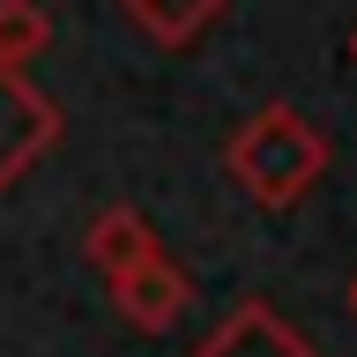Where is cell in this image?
<instances>
[{"label": "cell", "mask_w": 357, "mask_h": 357, "mask_svg": "<svg viewBox=\"0 0 357 357\" xmlns=\"http://www.w3.org/2000/svg\"><path fill=\"white\" fill-rule=\"evenodd\" d=\"M223 172L238 186L245 201H261V208H298V201L328 178V134L312 127L298 105H261L231 134V149H223Z\"/></svg>", "instance_id": "1"}, {"label": "cell", "mask_w": 357, "mask_h": 357, "mask_svg": "<svg viewBox=\"0 0 357 357\" xmlns=\"http://www.w3.org/2000/svg\"><path fill=\"white\" fill-rule=\"evenodd\" d=\"M52 142H60V105L22 67H0V186H15Z\"/></svg>", "instance_id": "2"}, {"label": "cell", "mask_w": 357, "mask_h": 357, "mask_svg": "<svg viewBox=\"0 0 357 357\" xmlns=\"http://www.w3.org/2000/svg\"><path fill=\"white\" fill-rule=\"evenodd\" d=\"M186 298H194V283H186V268L164 261V253H149V261L127 268V275H112V305L142 335H164L178 312H186Z\"/></svg>", "instance_id": "3"}, {"label": "cell", "mask_w": 357, "mask_h": 357, "mask_svg": "<svg viewBox=\"0 0 357 357\" xmlns=\"http://www.w3.org/2000/svg\"><path fill=\"white\" fill-rule=\"evenodd\" d=\"M194 357H320V350H312V342H298V335H290L283 320L261 305V298H245V305L231 312V320H223V328L208 335Z\"/></svg>", "instance_id": "4"}, {"label": "cell", "mask_w": 357, "mask_h": 357, "mask_svg": "<svg viewBox=\"0 0 357 357\" xmlns=\"http://www.w3.org/2000/svg\"><path fill=\"white\" fill-rule=\"evenodd\" d=\"M89 261H97V275H127V268H142L149 253H164L156 245V231H149V216L142 208H127V201H112V208H97V223H89Z\"/></svg>", "instance_id": "5"}, {"label": "cell", "mask_w": 357, "mask_h": 357, "mask_svg": "<svg viewBox=\"0 0 357 357\" xmlns=\"http://www.w3.org/2000/svg\"><path fill=\"white\" fill-rule=\"evenodd\" d=\"M119 8H127V22L142 38H156V45H194L201 30L223 15V0H119Z\"/></svg>", "instance_id": "6"}, {"label": "cell", "mask_w": 357, "mask_h": 357, "mask_svg": "<svg viewBox=\"0 0 357 357\" xmlns=\"http://www.w3.org/2000/svg\"><path fill=\"white\" fill-rule=\"evenodd\" d=\"M52 45V15L38 0H0V67H22Z\"/></svg>", "instance_id": "7"}, {"label": "cell", "mask_w": 357, "mask_h": 357, "mask_svg": "<svg viewBox=\"0 0 357 357\" xmlns=\"http://www.w3.org/2000/svg\"><path fill=\"white\" fill-rule=\"evenodd\" d=\"M350 312H357V275H350Z\"/></svg>", "instance_id": "8"}, {"label": "cell", "mask_w": 357, "mask_h": 357, "mask_svg": "<svg viewBox=\"0 0 357 357\" xmlns=\"http://www.w3.org/2000/svg\"><path fill=\"white\" fill-rule=\"evenodd\" d=\"M350 67H357V30H350Z\"/></svg>", "instance_id": "9"}]
</instances>
